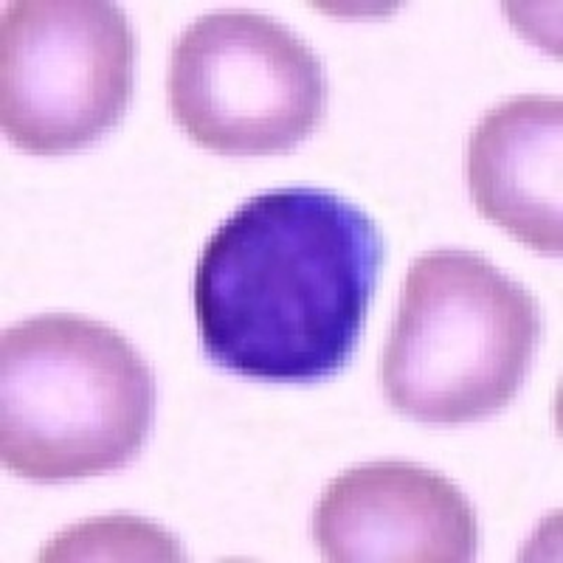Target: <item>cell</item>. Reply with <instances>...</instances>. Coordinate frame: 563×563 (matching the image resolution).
I'll return each instance as SVG.
<instances>
[{
	"label": "cell",
	"mask_w": 563,
	"mask_h": 563,
	"mask_svg": "<svg viewBox=\"0 0 563 563\" xmlns=\"http://www.w3.org/2000/svg\"><path fill=\"white\" fill-rule=\"evenodd\" d=\"M384 238L324 189L249 198L203 245L195 319L211 364L271 384H313L350 364L364 333Z\"/></svg>",
	"instance_id": "cell-1"
},
{
	"label": "cell",
	"mask_w": 563,
	"mask_h": 563,
	"mask_svg": "<svg viewBox=\"0 0 563 563\" xmlns=\"http://www.w3.org/2000/svg\"><path fill=\"white\" fill-rule=\"evenodd\" d=\"M155 378L119 330L43 313L0 335V460L40 485L128 467L147 442Z\"/></svg>",
	"instance_id": "cell-2"
},
{
	"label": "cell",
	"mask_w": 563,
	"mask_h": 563,
	"mask_svg": "<svg viewBox=\"0 0 563 563\" xmlns=\"http://www.w3.org/2000/svg\"><path fill=\"white\" fill-rule=\"evenodd\" d=\"M541 341L525 285L474 251L417 256L380 358L386 404L431 426L479 422L512 404Z\"/></svg>",
	"instance_id": "cell-3"
},
{
	"label": "cell",
	"mask_w": 563,
	"mask_h": 563,
	"mask_svg": "<svg viewBox=\"0 0 563 563\" xmlns=\"http://www.w3.org/2000/svg\"><path fill=\"white\" fill-rule=\"evenodd\" d=\"M169 110L198 147L279 155L324 119L321 59L279 20L245 9L206 12L175 40Z\"/></svg>",
	"instance_id": "cell-4"
},
{
	"label": "cell",
	"mask_w": 563,
	"mask_h": 563,
	"mask_svg": "<svg viewBox=\"0 0 563 563\" xmlns=\"http://www.w3.org/2000/svg\"><path fill=\"white\" fill-rule=\"evenodd\" d=\"M135 34L108 0H14L0 18V124L32 155L90 147L122 122Z\"/></svg>",
	"instance_id": "cell-5"
},
{
	"label": "cell",
	"mask_w": 563,
	"mask_h": 563,
	"mask_svg": "<svg viewBox=\"0 0 563 563\" xmlns=\"http://www.w3.org/2000/svg\"><path fill=\"white\" fill-rule=\"evenodd\" d=\"M313 541L333 563H467L479 521L449 476L415 462H372L324 487Z\"/></svg>",
	"instance_id": "cell-6"
},
{
	"label": "cell",
	"mask_w": 563,
	"mask_h": 563,
	"mask_svg": "<svg viewBox=\"0 0 563 563\" xmlns=\"http://www.w3.org/2000/svg\"><path fill=\"white\" fill-rule=\"evenodd\" d=\"M563 102L512 97L479 119L467 141V189L482 218L538 254L563 249Z\"/></svg>",
	"instance_id": "cell-7"
},
{
	"label": "cell",
	"mask_w": 563,
	"mask_h": 563,
	"mask_svg": "<svg viewBox=\"0 0 563 563\" xmlns=\"http://www.w3.org/2000/svg\"><path fill=\"white\" fill-rule=\"evenodd\" d=\"M128 550L139 552L141 558H161V561H180V550L167 532L139 519H99L82 527H70L65 536L54 538L43 550V561H68V558H124Z\"/></svg>",
	"instance_id": "cell-8"
}]
</instances>
